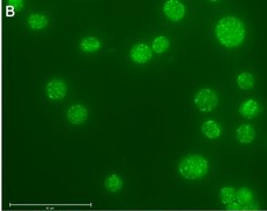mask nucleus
<instances>
[{
    "instance_id": "f257e3e1",
    "label": "nucleus",
    "mask_w": 267,
    "mask_h": 211,
    "mask_svg": "<svg viewBox=\"0 0 267 211\" xmlns=\"http://www.w3.org/2000/svg\"><path fill=\"white\" fill-rule=\"evenodd\" d=\"M246 35L244 23L235 17H225L216 25V37L221 45L227 48L238 47Z\"/></svg>"
},
{
    "instance_id": "f03ea898",
    "label": "nucleus",
    "mask_w": 267,
    "mask_h": 211,
    "mask_svg": "<svg viewBox=\"0 0 267 211\" xmlns=\"http://www.w3.org/2000/svg\"><path fill=\"white\" fill-rule=\"evenodd\" d=\"M179 174L186 179H198L209 171V162L202 155H189L179 162Z\"/></svg>"
},
{
    "instance_id": "7ed1b4c3",
    "label": "nucleus",
    "mask_w": 267,
    "mask_h": 211,
    "mask_svg": "<svg viewBox=\"0 0 267 211\" xmlns=\"http://www.w3.org/2000/svg\"><path fill=\"white\" fill-rule=\"evenodd\" d=\"M195 104L203 113L213 111L218 104V95L210 88H203L195 95Z\"/></svg>"
},
{
    "instance_id": "20e7f679",
    "label": "nucleus",
    "mask_w": 267,
    "mask_h": 211,
    "mask_svg": "<svg viewBox=\"0 0 267 211\" xmlns=\"http://www.w3.org/2000/svg\"><path fill=\"white\" fill-rule=\"evenodd\" d=\"M46 94L51 100H61L67 94V86L62 80L53 79L46 86Z\"/></svg>"
},
{
    "instance_id": "39448f33",
    "label": "nucleus",
    "mask_w": 267,
    "mask_h": 211,
    "mask_svg": "<svg viewBox=\"0 0 267 211\" xmlns=\"http://www.w3.org/2000/svg\"><path fill=\"white\" fill-rule=\"evenodd\" d=\"M164 14L171 21H179L183 19L185 13V7L181 2L177 0H169L163 7Z\"/></svg>"
},
{
    "instance_id": "423d86ee",
    "label": "nucleus",
    "mask_w": 267,
    "mask_h": 211,
    "mask_svg": "<svg viewBox=\"0 0 267 211\" xmlns=\"http://www.w3.org/2000/svg\"><path fill=\"white\" fill-rule=\"evenodd\" d=\"M153 56L150 47L146 44H136L130 51V58L136 63H146Z\"/></svg>"
},
{
    "instance_id": "0eeeda50",
    "label": "nucleus",
    "mask_w": 267,
    "mask_h": 211,
    "mask_svg": "<svg viewBox=\"0 0 267 211\" xmlns=\"http://www.w3.org/2000/svg\"><path fill=\"white\" fill-rule=\"evenodd\" d=\"M67 118L73 125H81L88 118L87 108L82 104H73L67 112Z\"/></svg>"
},
{
    "instance_id": "6e6552de",
    "label": "nucleus",
    "mask_w": 267,
    "mask_h": 211,
    "mask_svg": "<svg viewBox=\"0 0 267 211\" xmlns=\"http://www.w3.org/2000/svg\"><path fill=\"white\" fill-rule=\"evenodd\" d=\"M261 112V106H260L255 100H246L242 102L239 107V113L241 116H244L246 119H253L256 115L260 114Z\"/></svg>"
},
{
    "instance_id": "1a4fd4ad",
    "label": "nucleus",
    "mask_w": 267,
    "mask_h": 211,
    "mask_svg": "<svg viewBox=\"0 0 267 211\" xmlns=\"http://www.w3.org/2000/svg\"><path fill=\"white\" fill-rule=\"evenodd\" d=\"M255 137V130L249 125H241L235 132V139L242 144L251 143Z\"/></svg>"
},
{
    "instance_id": "9d476101",
    "label": "nucleus",
    "mask_w": 267,
    "mask_h": 211,
    "mask_svg": "<svg viewBox=\"0 0 267 211\" xmlns=\"http://www.w3.org/2000/svg\"><path fill=\"white\" fill-rule=\"evenodd\" d=\"M235 199L240 204L241 206H244V209H251V203L253 202V192L251 189L242 186L239 190H235Z\"/></svg>"
},
{
    "instance_id": "9b49d317",
    "label": "nucleus",
    "mask_w": 267,
    "mask_h": 211,
    "mask_svg": "<svg viewBox=\"0 0 267 211\" xmlns=\"http://www.w3.org/2000/svg\"><path fill=\"white\" fill-rule=\"evenodd\" d=\"M202 133L207 139H217L221 134V127L219 123L213 121V120H209L202 125Z\"/></svg>"
},
{
    "instance_id": "f8f14e48",
    "label": "nucleus",
    "mask_w": 267,
    "mask_h": 211,
    "mask_svg": "<svg viewBox=\"0 0 267 211\" xmlns=\"http://www.w3.org/2000/svg\"><path fill=\"white\" fill-rule=\"evenodd\" d=\"M28 26L33 30H41V28H45L48 25V19L47 17H45L44 14H31L28 17Z\"/></svg>"
},
{
    "instance_id": "ddd939ff",
    "label": "nucleus",
    "mask_w": 267,
    "mask_h": 211,
    "mask_svg": "<svg viewBox=\"0 0 267 211\" xmlns=\"http://www.w3.org/2000/svg\"><path fill=\"white\" fill-rule=\"evenodd\" d=\"M100 41L98 39L94 38V37H88L84 38L81 40L80 42V48L82 52H87V53H93L96 52L98 48H100Z\"/></svg>"
},
{
    "instance_id": "4468645a",
    "label": "nucleus",
    "mask_w": 267,
    "mask_h": 211,
    "mask_svg": "<svg viewBox=\"0 0 267 211\" xmlns=\"http://www.w3.org/2000/svg\"><path fill=\"white\" fill-rule=\"evenodd\" d=\"M104 185H105V188L109 190V191L116 192V191H118V190L122 188L123 181H122V178L119 177L118 175L112 174L110 176H108L107 179H105Z\"/></svg>"
},
{
    "instance_id": "2eb2a0df",
    "label": "nucleus",
    "mask_w": 267,
    "mask_h": 211,
    "mask_svg": "<svg viewBox=\"0 0 267 211\" xmlns=\"http://www.w3.org/2000/svg\"><path fill=\"white\" fill-rule=\"evenodd\" d=\"M237 83L241 89H251L254 86V77L251 73H241L237 77Z\"/></svg>"
},
{
    "instance_id": "dca6fc26",
    "label": "nucleus",
    "mask_w": 267,
    "mask_h": 211,
    "mask_svg": "<svg viewBox=\"0 0 267 211\" xmlns=\"http://www.w3.org/2000/svg\"><path fill=\"white\" fill-rule=\"evenodd\" d=\"M219 197L221 203L225 204V205H228V204L234 202L235 200V190L232 186H224L221 188L219 192Z\"/></svg>"
},
{
    "instance_id": "f3484780",
    "label": "nucleus",
    "mask_w": 267,
    "mask_h": 211,
    "mask_svg": "<svg viewBox=\"0 0 267 211\" xmlns=\"http://www.w3.org/2000/svg\"><path fill=\"white\" fill-rule=\"evenodd\" d=\"M170 46V42L165 37H157L153 42V49L157 53H164Z\"/></svg>"
},
{
    "instance_id": "a211bd4d",
    "label": "nucleus",
    "mask_w": 267,
    "mask_h": 211,
    "mask_svg": "<svg viewBox=\"0 0 267 211\" xmlns=\"http://www.w3.org/2000/svg\"><path fill=\"white\" fill-rule=\"evenodd\" d=\"M226 207L228 210H242L244 209V206H241L238 202H232V203L228 204V205H226Z\"/></svg>"
}]
</instances>
